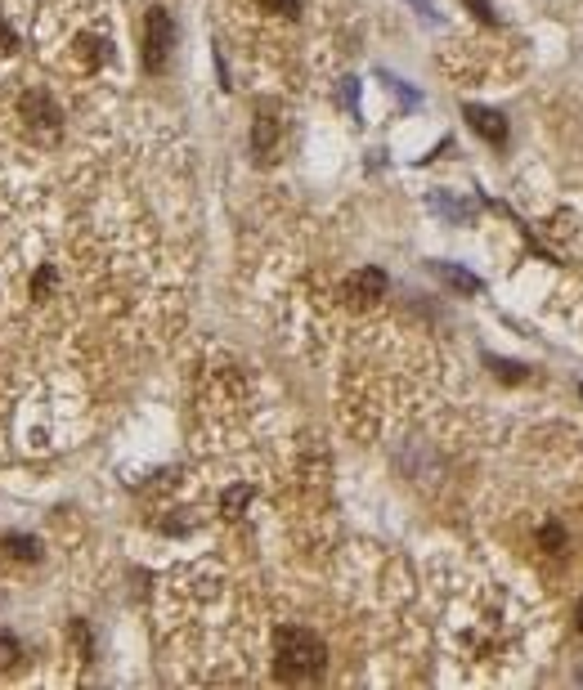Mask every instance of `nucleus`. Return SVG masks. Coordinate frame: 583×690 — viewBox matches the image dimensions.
<instances>
[{"label":"nucleus","mask_w":583,"mask_h":690,"mask_svg":"<svg viewBox=\"0 0 583 690\" xmlns=\"http://www.w3.org/2000/svg\"><path fill=\"white\" fill-rule=\"evenodd\" d=\"M274 659H278V677L283 682H306V677H319L324 664H328V650L324 641L310 632V628H278L274 637Z\"/></svg>","instance_id":"obj_1"},{"label":"nucleus","mask_w":583,"mask_h":690,"mask_svg":"<svg viewBox=\"0 0 583 690\" xmlns=\"http://www.w3.org/2000/svg\"><path fill=\"white\" fill-rule=\"evenodd\" d=\"M171 50H175V23H171L166 9H153L148 23H144V68L148 72H162L166 59H171Z\"/></svg>","instance_id":"obj_2"},{"label":"nucleus","mask_w":583,"mask_h":690,"mask_svg":"<svg viewBox=\"0 0 583 690\" xmlns=\"http://www.w3.org/2000/svg\"><path fill=\"white\" fill-rule=\"evenodd\" d=\"M346 296L354 301V305H372V301H381L386 296V274L381 269H354L346 278Z\"/></svg>","instance_id":"obj_3"},{"label":"nucleus","mask_w":583,"mask_h":690,"mask_svg":"<svg viewBox=\"0 0 583 690\" xmlns=\"http://www.w3.org/2000/svg\"><path fill=\"white\" fill-rule=\"evenodd\" d=\"M466 121L489 139V144H507V121H503V113H494V108H466Z\"/></svg>","instance_id":"obj_4"},{"label":"nucleus","mask_w":583,"mask_h":690,"mask_svg":"<svg viewBox=\"0 0 583 690\" xmlns=\"http://www.w3.org/2000/svg\"><path fill=\"white\" fill-rule=\"evenodd\" d=\"M18 108H23V117H27V121H36V126H50V121H59V108H54V99H50L45 90H27Z\"/></svg>","instance_id":"obj_5"},{"label":"nucleus","mask_w":583,"mask_h":690,"mask_svg":"<svg viewBox=\"0 0 583 690\" xmlns=\"http://www.w3.org/2000/svg\"><path fill=\"white\" fill-rule=\"evenodd\" d=\"M18 659H23V650H18V641H14L9 632H0V673H5V668H14Z\"/></svg>","instance_id":"obj_6"},{"label":"nucleus","mask_w":583,"mask_h":690,"mask_svg":"<svg viewBox=\"0 0 583 690\" xmlns=\"http://www.w3.org/2000/svg\"><path fill=\"white\" fill-rule=\"evenodd\" d=\"M440 274H445V278H449L458 292H480V283H475L471 274H463V269H454V265H440Z\"/></svg>","instance_id":"obj_7"},{"label":"nucleus","mask_w":583,"mask_h":690,"mask_svg":"<svg viewBox=\"0 0 583 690\" xmlns=\"http://www.w3.org/2000/svg\"><path fill=\"white\" fill-rule=\"evenodd\" d=\"M5 547L14 552V556H23V561H36L41 552H36V543L32 538H5Z\"/></svg>","instance_id":"obj_8"},{"label":"nucleus","mask_w":583,"mask_h":690,"mask_svg":"<svg viewBox=\"0 0 583 690\" xmlns=\"http://www.w3.org/2000/svg\"><path fill=\"white\" fill-rule=\"evenodd\" d=\"M256 5L269 14H283V18H296V9H301V0H256Z\"/></svg>","instance_id":"obj_9"},{"label":"nucleus","mask_w":583,"mask_h":690,"mask_svg":"<svg viewBox=\"0 0 583 690\" xmlns=\"http://www.w3.org/2000/svg\"><path fill=\"white\" fill-rule=\"evenodd\" d=\"M543 547H548V552H566V529H561V525H548V529H543Z\"/></svg>","instance_id":"obj_10"},{"label":"nucleus","mask_w":583,"mask_h":690,"mask_svg":"<svg viewBox=\"0 0 583 690\" xmlns=\"http://www.w3.org/2000/svg\"><path fill=\"white\" fill-rule=\"evenodd\" d=\"M466 5H471V9H475L484 23H494V9H489V0H466Z\"/></svg>","instance_id":"obj_11"},{"label":"nucleus","mask_w":583,"mask_h":690,"mask_svg":"<svg viewBox=\"0 0 583 690\" xmlns=\"http://www.w3.org/2000/svg\"><path fill=\"white\" fill-rule=\"evenodd\" d=\"M575 623H579V637H583V601H579V614H575Z\"/></svg>","instance_id":"obj_12"}]
</instances>
